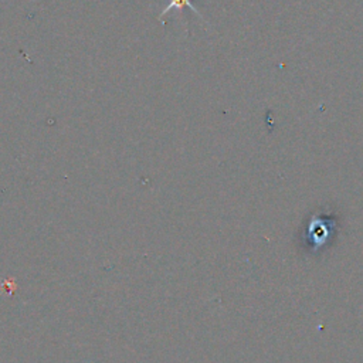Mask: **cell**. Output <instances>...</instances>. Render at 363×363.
Here are the masks:
<instances>
[{
  "label": "cell",
  "instance_id": "cell-2",
  "mask_svg": "<svg viewBox=\"0 0 363 363\" xmlns=\"http://www.w3.org/2000/svg\"><path fill=\"white\" fill-rule=\"evenodd\" d=\"M183 8L192 9V10H193V12H195V13H196V15H198V16L200 17L202 20H203L202 13H200L198 9L192 5V0H170V2H169V5H167V6H166V8L162 10V13L159 15V19H160V20H163L165 15H167L170 10H173V9H176V10H180V9H183Z\"/></svg>",
  "mask_w": 363,
  "mask_h": 363
},
{
  "label": "cell",
  "instance_id": "cell-1",
  "mask_svg": "<svg viewBox=\"0 0 363 363\" xmlns=\"http://www.w3.org/2000/svg\"><path fill=\"white\" fill-rule=\"evenodd\" d=\"M336 231V221L332 217L322 214H315L309 220L305 230V243L311 251H319L322 247L328 244Z\"/></svg>",
  "mask_w": 363,
  "mask_h": 363
}]
</instances>
